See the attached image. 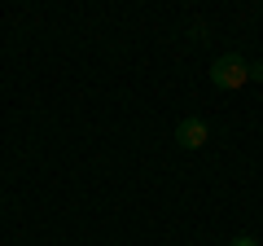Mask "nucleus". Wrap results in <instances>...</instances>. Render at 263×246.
<instances>
[{
	"label": "nucleus",
	"mask_w": 263,
	"mask_h": 246,
	"mask_svg": "<svg viewBox=\"0 0 263 246\" xmlns=\"http://www.w3.org/2000/svg\"><path fill=\"white\" fill-rule=\"evenodd\" d=\"M246 79H250V62L246 57H237V53H224V57H215L211 62V84L215 88H241Z\"/></svg>",
	"instance_id": "nucleus-1"
},
{
	"label": "nucleus",
	"mask_w": 263,
	"mask_h": 246,
	"mask_svg": "<svg viewBox=\"0 0 263 246\" xmlns=\"http://www.w3.org/2000/svg\"><path fill=\"white\" fill-rule=\"evenodd\" d=\"M206 136H211V128H206V119H180V128H176V141H180V150H202L206 145Z\"/></svg>",
	"instance_id": "nucleus-2"
},
{
	"label": "nucleus",
	"mask_w": 263,
	"mask_h": 246,
	"mask_svg": "<svg viewBox=\"0 0 263 246\" xmlns=\"http://www.w3.org/2000/svg\"><path fill=\"white\" fill-rule=\"evenodd\" d=\"M228 246H259V242H254V237H233Z\"/></svg>",
	"instance_id": "nucleus-3"
},
{
	"label": "nucleus",
	"mask_w": 263,
	"mask_h": 246,
	"mask_svg": "<svg viewBox=\"0 0 263 246\" xmlns=\"http://www.w3.org/2000/svg\"><path fill=\"white\" fill-rule=\"evenodd\" d=\"M250 79H263V62H250Z\"/></svg>",
	"instance_id": "nucleus-4"
}]
</instances>
